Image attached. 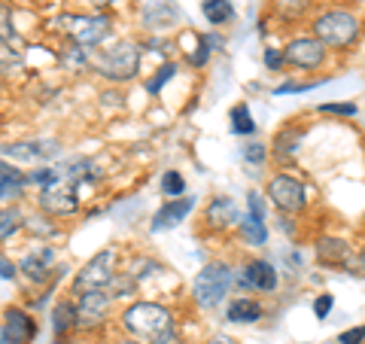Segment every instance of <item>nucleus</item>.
Masks as SVG:
<instances>
[{
	"label": "nucleus",
	"instance_id": "f257e3e1",
	"mask_svg": "<svg viewBox=\"0 0 365 344\" xmlns=\"http://www.w3.org/2000/svg\"><path fill=\"white\" fill-rule=\"evenodd\" d=\"M122 326L131 332L134 338L143 341H158L168 332H174V320H170L168 308L155 305V302H134L128 311L122 314Z\"/></svg>",
	"mask_w": 365,
	"mask_h": 344
},
{
	"label": "nucleus",
	"instance_id": "f03ea898",
	"mask_svg": "<svg viewBox=\"0 0 365 344\" xmlns=\"http://www.w3.org/2000/svg\"><path fill=\"white\" fill-rule=\"evenodd\" d=\"M314 37L326 46V49H344L359 37V19L344 9H332L323 13L314 21Z\"/></svg>",
	"mask_w": 365,
	"mask_h": 344
},
{
	"label": "nucleus",
	"instance_id": "7ed1b4c3",
	"mask_svg": "<svg viewBox=\"0 0 365 344\" xmlns=\"http://www.w3.org/2000/svg\"><path fill=\"white\" fill-rule=\"evenodd\" d=\"M137 64H140V46L137 43H119L91 59V67L104 79H113V83L131 79L137 74Z\"/></svg>",
	"mask_w": 365,
	"mask_h": 344
},
{
	"label": "nucleus",
	"instance_id": "20e7f679",
	"mask_svg": "<svg viewBox=\"0 0 365 344\" xmlns=\"http://www.w3.org/2000/svg\"><path fill=\"white\" fill-rule=\"evenodd\" d=\"M232 283H235L232 268H225V265H220V262H213V265L198 271L195 283H192V295H195V302L201 308H213V305H220L225 299V293L232 290Z\"/></svg>",
	"mask_w": 365,
	"mask_h": 344
},
{
	"label": "nucleus",
	"instance_id": "39448f33",
	"mask_svg": "<svg viewBox=\"0 0 365 344\" xmlns=\"http://www.w3.org/2000/svg\"><path fill=\"white\" fill-rule=\"evenodd\" d=\"M58 28H64L67 34H71V40L76 46H86V49H91V46H98V43L107 40L110 19L107 16H61Z\"/></svg>",
	"mask_w": 365,
	"mask_h": 344
},
{
	"label": "nucleus",
	"instance_id": "423d86ee",
	"mask_svg": "<svg viewBox=\"0 0 365 344\" xmlns=\"http://www.w3.org/2000/svg\"><path fill=\"white\" fill-rule=\"evenodd\" d=\"M113 262H116V253H113V250L95 253L73 278V293H91V290H104V286H110L113 283Z\"/></svg>",
	"mask_w": 365,
	"mask_h": 344
},
{
	"label": "nucleus",
	"instance_id": "0eeeda50",
	"mask_svg": "<svg viewBox=\"0 0 365 344\" xmlns=\"http://www.w3.org/2000/svg\"><path fill=\"white\" fill-rule=\"evenodd\" d=\"M268 198L277 204L280 211H302L304 204H307V189L302 186L299 180H292L287 174H277V177H271L268 180Z\"/></svg>",
	"mask_w": 365,
	"mask_h": 344
},
{
	"label": "nucleus",
	"instance_id": "6e6552de",
	"mask_svg": "<svg viewBox=\"0 0 365 344\" xmlns=\"http://www.w3.org/2000/svg\"><path fill=\"white\" fill-rule=\"evenodd\" d=\"M283 59H287V64L299 67V71H314L326 59V46L317 37H299L283 49Z\"/></svg>",
	"mask_w": 365,
	"mask_h": 344
},
{
	"label": "nucleus",
	"instance_id": "1a4fd4ad",
	"mask_svg": "<svg viewBox=\"0 0 365 344\" xmlns=\"http://www.w3.org/2000/svg\"><path fill=\"white\" fill-rule=\"evenodd\" d=\"M110 311V295L101 293V290H91V293H79V302H76V326L79 329H95L107 320Z\"/></svg>",
	"mask_w": 365,
	"mask_h": 344
},
{
	"label": "nucleus",
	"instance_id": "9d476101",
	"mask_svg": "<svg viewBox=\"0 0 365 344\" xmlns=\"http://www.w3.org/2000/svg\"><path fill=\"white\" fill-rule=\"evenodd\" d=\"M61 153V146L55 141H28V143H13V146H4V156L6 158H16V162H25V165H37V162H49Z\"/></svg>",
	"mask_w": 365,
	"mask_h": 344
},
{
	"label": "nucleus",
	"instance_id": "9b49d317",
	"mask_svg": "<svg viewBox=\"0 0 365 344\" xmlns=\"http://www.w3.org/2000/svg\"><path fill=\"white\" fill-rule=\"evenodd\" d=\"M4 344H31L34 335H37V323H34V317H28L25 311H19V308H9L4 314Z\"/></svg>",
	"mask_w": 365,
	"mask_h": 344
},
{
	"label": "nucleus",
	"instance_id": "f8f14e48",
	"mask_svg": "<svg viewBox=\"0 0 365 344\" xmlns=\"http://www.w3.org/2000/svg\"><path fill=\"white\" fill-rule=\"evenodd\" d=\"M40 208L52 216H67L76 211V195L67 183H52L40 192Z\"/></svg>",
	"mask_w": 365,
	"mask_h": 344
},
{
	"label": "nucleus",
	"instance_id": "ddd939ff",
	"mask_svg": "<svg viewBox=\"0 0 365 344\" xmlns=\"http://www.w3.org/2000/svg\"><path fill=\"white\" fill-rule=\"evenodd\" d=\"M244 216L237 213V204L228 198V195H216L207 208V223L213 228H232V226H241Z\"/></svg>",
	"mask_w": 365,
	"mask_h": 344
},
{
	"label": "nucleus",
	"instance_id": "4468645a",
	"mask_svg": "<svg viewBox=\"0 0 365 344\" xmlns=\"http://www.w3.org/2000/svg\"><path fill=\"white\" fill-rule=\"evenodd\" d=\"M192 204H195V198H192V195L165 204V208L155 213V220H153V232H165V228H174L180 220H186V213L192 211Z\"/></svg>",
	"mask_w": 365,
	"mask_h": 344
},
{
	"label": "nucleus",
	"instance_id": "2eb2a0df",
	"mask_svg": "<svg viewBox=\"0 0 365 344\" xmlns=\"http://www.w3.org/2000/svg\"><path fill=\"white\" fill-rule=\"evenodd\" d=\"M52 262H55V253H52V250H49V247H40V250H34V253H28L25 259H21V268H25V274H28L31 280L43 283L46 278H49Z\"/></svg>",
	"mask_w": 365,
	"mask_h": 344
},
{
	"label": "nucleus",
	"instance_id": "dca6fc26",
	"mask_svg": "<svg viewBox=\"0 0 365 344\" xmlns=\"http://www.w3.org/2000/svg\"><path fill=\"white\" fill-rule=\"evenodd\" d=\"M247 286H256L262 293H271L277 286V271L268 262H250L247 265Z\"/></svg>",
	"mask_w": 365,
	"mask_h": 344
},
{
	"label": "nucleus",
	"instance_id": "f3484780",
	"mask_svg": "<svg viewBox=\"0 0 365 344\" xmlns=\"http://www.w3.org/2000/svg\"><path fill=\"white\" fill-rule=\"evenodd\" d=\"M317 256L319 262H329V265H341V262L350 259V247L341 238H323L317 244Z\"/></svg>",
	"mask_w": 365,
	"mask_h": 344
},
{
	"label": "nucleus",
	"instance_id": "a211bd4d",
	"mask_svg": "<svg viewBox=\"0 0 365 344\" xmlns=\"http://www.w3.org/2000/svg\"><path fill=\"white\" fill-rule=\"evenodd\" d=\"M25 183H28V177L21 174V171L9 168V162H4V168H0V198L9 201V198H16V195H21Z\"/></svg>",
	"mask_w": 365,
	"mask_h": 344
},
{
	"label": "nucleus",
	"instance_id": "6ab92c4d",
	"mask_svg": "<svg viewBox=\"0 0 365 344\" xmlns=\"http://www.w3.org/2000/svg\"><path fill=\"white\" fill-rule=\"evenodd\" d=\"M262 317V305L253 299H235L228 305V320L232 323H256Z\"/></svg>",
	"mask_w": 365,
	"mask_h": 344
},
{
	"label": "nucleus",
	"instance_id": "aec40b11",
	"mask_svg": "<svg viewBox=\"0 0 365 344\" xmlns=\"http://www.w3.org/2000/svg\"><path fill=\"white\" fill-rule=\"evenodd\" d=\"M204 16H207L210 25H225V21L235 19V6L232 0H204Z\"/></svg>",
	"mask_w": 365,
	"mask_h": 344
},
{
	"label": "nucleus",
	"instance_id": "412c9836",
	"mask_svg": "<svg viewBox=\"0 0 365 344\" xmlns=\"http://www.w3.org/2000/svg\"><path fill=\"white\" fill-rule=\"evenodd\" d=\"M71 326H76V305H71V302H61L58 308L52 311V329H55V335H64Z\"/></svg>",
	"mask_w": 365,
	"mask_h": 344
},
{
	"label": "nucleus",
	"instance_id": "4be33fe9",
	"mask_svg": "<svg viewBox=\"0 0 365 344\" xmlns=\"http://www.w3.org/2000/svg\"><path fill=\"white\" fill-rule=\"evenodd\" d=\"M241 232H244V238L250 241V244H265V238H268V232H265V223H262V216H244L241 220Z\"/></svg>",
	"mask_w": 365,
	"mask_h": 344
},
{
	"label": "nucleus",
	"instance_id": "5701e85b",
	"mask_svg": "<svg viewBox=\"0 0 365 344\" xmlns=\"http://www.w3.org/2000/svg\"><path fill=\"white\" fill-rule=\"evenodd\" d=\"M228 122H232V131L235 134H253L256 131V122H253V116H250V107L247 104H237L232 110V116H228Z\"/></svg>",
	"mask_w": 365,
	"mask_h": 344
},
{
	"label": "nucleus",
	"instance_id": "b1692460",
	"mask_svg": "<svg viewBox=\"0 0 365 344\" xmlns=\"http://www.w3.org/2000/svg\"><path fill=\"white\" fill-rule=\"evenodd\" d=\"M274 9L280 19H299L307 9V0H274Z\"/></svg>",
	"mask_w": 365,
	"mask_h": 344
},
{
	"label": "nucleus",
	"instance_id": "393cba45",
	"mask_svg": "<svg viewBox=\"0 0 365 344\" xmlns=\"http://www.w3.org/2000/svg\"><path fill=\"white\" fill-rule=\"evenodd\" d=\"M21 226H25V223H21V213H19L16 208H13V211L6 208V211H4V223H0V238L6 241L9 235H13V232H19Z\"/></svg>",
	"mask_w": 365,
	"mask_h": 344
},
{
	"label": "nucleus",
	"instance_id": "a878e982",
	"mask_svg": "<svg viewBox=\"0 0 365 344\" xmlns=\"http://www.w3.org/2000/svg\"><path fill=\"white\" fill-rule=\"evenodd\" d=\"M302 141V134L299 131H283V134H277V156H292L295 153V143Z\"/></svg>",
	"mask_w": 365,
	"mask_h": 344
},
{
	"label": "nucleus",
	"instance_id": "bb28decb",
	"mask_svg": "<svg viewBox=\"0 0 365 344\" xmlns=\"http://www.w3.org/2000/svg\"><path fill=\"white\" fill-rule=\"evenodd\" d=\"M162 192H165V195H182V192H186V183H182V177L177 174V171H165V177H162Z\"/></svg>",
	"mask_w": 365,
	"mask_h": 344
},
{
	"label": "nucleus",
	"instance_id": "cd10ccee",
	"mask_svg": "<svg viewBox=\"0 0 365 344\" xmlns=\"http://www.w3.org/2000/svg\"><path fill=\"white\" fill-rule=\"evenodd\" d=\"M174 71H177V67H174V64H165V67H162V71H158V74H155V76L150 79V83H146V88H150V91H153V95H155V91H162V88H165V83H168V79H170V76H174Z\"/></svg>",
	"mask_w": 365,
	"mask_h": 344
},
{
	"label": "nucleus",
	"instance_id": "c85d7f7f",
	"mask_svg": "<svg viewBox=\"0 0 365 344\" xmlns=\"http://www.w3.org/2000/svg\"><path fill=\"white\" fill-rule=\"evenodd\" d=\"M319 113H332V116H356V104H319Z\"/></svg>",
	"mask_w": 365,
	"mask_h": 344
},
{
	"label": "nucleus",
	"instance_id": "c756f323",
	"mask_svg": "<svg viewBox=\"0 0 365 344\" xmlns=\"http://www.w3.org/2000/svg\"><path fill=\"white\" fill-rule=\"evenodd\" d=\"M332 305H335V299H332V295H319V299L314 302V314H317V320H326L329 317V311H332Z\"/></svg>",
	"mask_w": 365,
	"mask_h": 344
},
{
	"label": "nucleus",
	"instance_id": "7c9ffc66",
	"mask_svg": "<svg viewBox=\"0 0 365 344\" xmlns=\"http://www.w3.org/2000/svg\"><path fill=\"white\" fill-rule=\"evenodd\" d=\"M25 226L31 228L34 235H55V226L43 223V216H31V220H25Z\"/></svg>",
	"mask_w": 365,
	"mask_h": 344
},
{
	"label": "nucleus",
	"instance_id": "2f4dec72",
	"mask_svg": "<svg viewBox=\"0 0 365 344\" xmlns=\"http://www.w3.org/2000/svg\"><path fill=\"white\" fill-rule=\"evenodd\" d=\"M244 158L250 165H262V162H265V146H262V143H250L244 150Z\"/></svg>",
	"mask_w": 365,
	"mask_h": 344
},
{
	"label": "nucleus",
	"instance_id": "473e14b6",
	"mask_svg": "<svg viewBox=\"0 0 365 344\" xmlns=\"http://www.w3.org/2000/svg\"><path fill=\"white\" fill-rule=\"evenodd\" d=\"M365 338V326H356V329H347V332H341L338 341L341 344H359Z\"/></svg>",
	"mask_w": 365,
	"mask_h": 344
},
{
	"label": "nucleus",
	"instance_id": "72a5a7b5",
	"mask_svg": "<svg viewBox=\"0 0 365 344\" xmlns=\"http://www.w3.org/2000/svg\"><path fill=\"white\" fill-rule=\"evenodd\" d=\"M280 64H287V59H283V52H277V49H265V67H271V71H277Z\"/></svg>",
	"mask_w": 365,
	"mask_h": 344
},
{
	"label": "nucleus",
	"instance_id": "f704fd0d",
	"mask_svg": "<svg viewBox=\"0 0 365 344\" xmlns=\"http://www.w3.org/2000/svg\"><path fill=\"white\" fill-rule=\"evenodd\" d=\"M319 83H304V86H277V95H292V91H311Z\"/></svg>",
	"mask_w": 365,
	"mask_h": 344
},
{
	"label": "nucleus",
	"instance_id": "c9c22d12",
	"mask_svg": "<svg viewBox=\"0 0 365 344\" xmlns=\"http://www.w3.org/2000/svg\"><path fill=\"white\" fill-rule=\"evenodd\" d=\"M250 213L265 220V213H262V195H259V192H250Z\"/></svg>",
	"mask_w": 365,
	"mask_h": 344
},
{
	"label": "nucleus",
	"instance_id": "e433bc0d",
	"mask_svg": "<svg viewBox=\"0 0 365 344\" xmlns=\"http://www.w3.org/2000/svg\"><path fill=\"white\" fill-rule=\"evenodd\" d=\"M0 268H4V271H0V274H4V280H9V278H13V274H16V268H13V262H9V259L0 262Z\"/></svg>",
	"mask_w": 365,
	"mask_h": 344
},
{
	"label": "nucleus",
	"instance_id": "4c0bfd02",
	"mask_svg": "<svg viewBox=\"0 0 365 344\" xmlns=\"http://www.w3.org/2000/svg\"><path fill=\"white\" fill-rule=\"evenodd\" d=\"M153 344H180V341H177V335H174V332H168L165 338H158V341H153Z\"/></svg>",
	"mask_w": 365,
	"mask_h": 344
},
{
	"label": "nucleus",
	"instance_id": "58836bf2",
	"mask_svg": "<svg viewBox=\"0 0 365 344\" xmlns=\"http://www.w3.org/2000/svg\"><path fill=\"white\" fill-rule=\"evenodd\" d=\"M207 344H232V341H225V338H213V341H207Z\"/></svg>",
	"mask_w": 365,
	"mask_h": 344
},
{
	"label": "nucleus",
	"instance_id": "ea45409f",
	"mask_svg": "<svg viewBox=\"0 0 365 344\" xmlns=\"http://www.w3.org/2000/svg\"><path fill=\"white\" fill-rule=\"evenodd\" d=\"M91 4H98V6H107V4H113V0H91Z\"/></svg>",
	"mask_w": 365,
	"mask_h": 344
},
{
	"label": "nucleus",
	"instance_id": "a19ab883",
	"mask_svg": "<svg viewBox=\"0 0 365 344\" xmlns=\"http://www.w3.org/2000/svg\"><path fill=\"white\" fill-rule=\"evenodd\" d=\"M362 262H365V244H362Z\"/></svg>",
	"mask_w": 365,
	"mask_h": 344
}]
</instances>
